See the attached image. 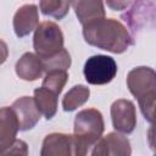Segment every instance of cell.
Returning a JSON list of instances; mask_svg holds the SVG:
<instances>
[{"label":"cell","instance_id":"cell-1","mask_svg":"<svg viewBox=\"0 0 156 156\" xmlns=\"http://www.w3.org/2000/svg\"><path fill=\"white\" fill-rule=\"evenodd\" d=\"M84 40L98 49L122 54L134 44L126 26L115 18H101L83 26Z\"/></svg>","mask_w":156,"mask_h":156},{"label":"cell","instance_id":"cell-2","mask_svg":"<svg viewBox=\"0 0 156 156\" xmlns=\"http://www.w3.org/2000/svg\"><path fill=\"white\" fill-rule=\"evenodd\" d=\"M105 129L104 117L96 108L79 111L74 118L73 156H89L91 147L102 136Z\"/></svg>","mask_w":156,"mask_h":156},{"label":"cell","instance_id":"cell-3","mask_svg":"<svg viewBox=\"0 0 156 156\" xmlns=\"http://www.w3.org/2000/svg\"><path fill=\"white\" fill-rule=\"evenodd\" d=\"M127 87L132 95L138 99L140 111L145 119L154 122V110L156 99V73L151 67L139 66L129 71Z\"/></svg>","mask_w":156,"mask_h":156},{"label":"cell","instance_id":"cell-4","mask_svg":"<svg viewBox=\"0 0 156 156\" xmlns=\"http://www.w3.org/2000/svg\"><path fill=\"white\" fill-rule=\"evenodd\" d=\"M63 33L61 28L51 21L41 22L34 32L33 48L40 60L54 56L63 49Z\"/></svg>","mask_w":156,"mask_h":156},{"label":"cell","instance_id":"cell-5","mask_svg":"<svg viewBox=\"0 0 156 156\" xmlns=\"http://www.w3.org/2000/svg\"><path fill=\"white\" fill-rule=\"evenodd\" d=\"M83 73L89 84H107L117 74V63L107 55H94L85 61Z\"/></svg>","mask_w":156,"mask_h":156},{"label":"cell","instance_id":"cell-6","mask_svg":"<svg viewBox=\"0 0 156 156\" xmlns=\"http://www.w3.org/2000/svg\"><path fill=\"white\" fill-rule=\"evenodd\" d=\"M155 6L154 1H135L130 2V9L122 15V18L128 24L133 35L147 27L150 23L154 26L155 21Z\"/></svg>","mask_w":156,"mask_h":156},{"label":"cell","instance_id":"cell-7","mask_svg":"<svg viewBox=\"0 0 156 156\" xmlns=\"http://www.w3.org/2000/svg\"><path fill=\"white\" fill-rule=\"evenodd\" d=\"M132 147L127 136L111 132L101 136L91 147L89 156H130Z\"/></svg>","mask_w":156,"mask_h":156},{"label":"cell","instance_id":"cell-8","mask_svg":"<svg viewBox=\"0 0 156 156\" xmlns=\"http://www.w3.org/2000/svg\"><path fill=\"white\" fill-rule=\"evenodd\" d=\"M111 119L113 128L124 134H129L136 126L135 106L130 100L119 99L111 105Z\"/></svg>","mask_w":156,"mask_h":156},{"label":"cell","instance_id":"cell-9","mask_svg":"<svg viewBox=\"0 0 156 156\" xmlns=\"http://www.w3.org/2000/svg\"><path fill=\"white\" fill-rule=\"evenodd\" d=\"M18 122V130H29L39 122L40 112L37 108L34 99L30 96H22L13 101L11 106Z\"/></svg>","mask_w":156,"mask_h":156},{"label":"cell","instance_id":"cell-10","mask_svg":"<svg viewBox=\"0 0 156 156\" xmlns=\"http://www.w3.org/2000/svg\"><path fill=\"white\" fill-rule=\"evenodd\" d=\"M40 156H73V138L65 133L48 134L41 145Z\"/></svg>","mask_w":156,"mask_h":156},{"label":"cell","instance_id":"cell-11","mask_svg":"<svg viewBox=\"0 0 156 156\" xmlns=\"http://www.w3.org/2000/svg\"><path fill=\"white\" fill-rule=\"evenodd\" d=\"M38 6L34 4H26L21 6L13 16V30L18 38H23L38 27Z\"/></svg>","mask_w":156,"mask_h":156},{"label":"cell","instance_id":"cell-12","mask_svg":"<svg viewBox=\"0 0 156 156\" xmlns=\"http://www.w3.org/2000/svg\"><path fill=\"white\" fill-rule=\"evenodd\" d=\"M15 71L21 79L27 82H33L39 79L44 72L40 58L33 52L23 54L20 57V60L16 62Z\"/></svg>","mask_w":156,"mask_h":156},{"label":"cell","instance_id":"cell-13","mask_svg":"<svg viewBox=\"0 0 156 156\" xmlns=\"http://www.w3.org/2000/svg\"><path fill=\"white\" fill-rule=\"evenodd\" d=\"M18 122L11 107L0 108V151L9 146L17 135Z\"/></svg>","mask_w":156,"mask_h":156},{"label":"cell","instance_id":"cell-14","mask_svg":"<svg viewBox=\"0 0 156 156\" xmlns=\"http://www.w3.org/2000/svg\"><path fill=\"white\" fill-rule=\"evenodd\" d=\"M79 22L85 26L94 21L105 18L104 2L101 1H73L71 2Z\"/></svg>","mask_w":156,"mask_h":156},{"label":"cell","instance_id":"cell-15","mask_svg":"<svg viewBox=\"0 0 156 156\" xmlns=\"http://www.w3.org/2000/svg\"><path fill=\"white\" fill-rule=\"evenodd\" d=\"M34 102L40 115L46 119H51L57 112V95L40 87L34 90Z\"/></svg>","mask_w":156,"mask_h":156},{"label":"cell","instance_id":"cell-16","mask_svg":"<svg viewBox=\"0 0 156 156\" xmlns=\"http://www.w3.org/2000/svg\"><path fill=\"white\" fill-rule=\"evenodd\" d=\"M90 96V90L85 85H74L71 88L62 99V107L66 112H72L84 105Z\"/></svg>","mask_w":156,"mask_h":156},{"label":"cell","instance_id":"cell-17","mask_svg":"<svg viewBox=\"0 0 156 156\" xmlns=\"http://www.w3.org/2000/svg\"><path fill=\"white\" fill-rule=\"evenodd\" d=\"M40 61L43 63V69L46 73L51 71H67L71 67V55L65 48L54 56Z\"/></svg>","mask_w":156,"mask_h":156},{"label":"cell","instance_id":"cell-18","mask_svg":"<svg viewBox=\"0 0 156 156\" xmlns=\"http://www.w3.org/2000/svg\"><path fill=\"white\" fill-rule=\"evenodd\" d=\"M67 80H68L67 71H51L45 74L41 87L58 96L61 94L63 87L66 85Z\"/></svg>","mask_w":156,"mask_h":156},{"label":"cell","instance_id":"cell-19","mask_svg":"<svg viewBox=\"0 0 156 156\" xmlns=\"http://www.w3.org/2000/svg\"><path fill=\"white\" fill-rule=\"evenodd\" d=\"M71 2L68 1H49L41 0L39 2V7L45 16L54 17L56 20H62L69 11Z\"/></svg>","mask_w":156,"mask_h":156},{"label":"cell","instance_id":"cell-20","mask_svg":"<svg viewBox=\"0 0 156 156\" xmlns=\"http://www.w3.org/2000/svg\"><path fill=\"white\" fill-rule=\"evenodd\" d=\"M0 156H28V145L24 140L15 139L9 146L0 151Z\"/></svg>","mask_w":156,"mask_h":156},{"label":"cell","instance_id":"cell-21","mask_svg":"<svg viewBox=\"0 0 156 156\" xmlns=\"http://www.w3.org/2000/svg\"><path fill=\"white\" fill-rule=\"evenodd\" d=\"M130 5V1H108L107 6H110L112 10L118 11V10H124Z\"/></svg>","mask_w":156,"mask_h":156},{"label":"cell","instance_id":"cell-22","mask_svg":"<svg viewBox=\"0 0 156 156\" xmlns=\"http://www.w3.org/2000/svg\"><path fill=\"white\" fill-rule=\"evenodd\" d=\"M9 56V48L7 44L0 39V65H2Z\"/></svg>","mask_w":156,"mask_h":156}]
</instances>
